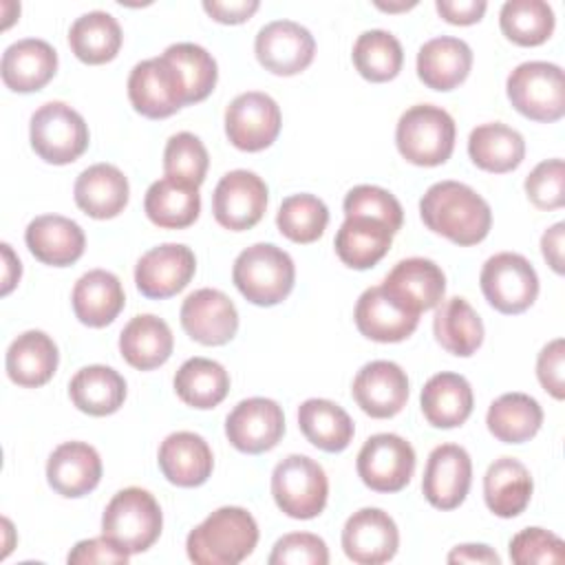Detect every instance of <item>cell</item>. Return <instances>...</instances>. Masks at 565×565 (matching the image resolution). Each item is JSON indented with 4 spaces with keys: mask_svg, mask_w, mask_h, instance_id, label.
Segmentation results:
<instances>
[{
    "mask_svg": "<svg viewBox=\"0 0 565 565\" xmlns=\"http://www.w3.org/2000/svg\"><path fill=\"white\" fill-rule=\"evenodd\" d=\"M433 333L448 353L470 358L483 342V322L466 298L455 296L437 305Z\"/></svg>",
    "mask_w": 565,
    "mask_h": 565,
    "instance_id": "cell-39",
    "label": "cell"
},
{
    "mask_svg": "<svg viewBox=\"0 0 565 565\" xmlns=\"http://www.w3.org/2000/svg\"><path fill=\"white\" fill-rule=\"evenodd\" d=\"M298 426L309 444L324 452H342L353 439V419L349 413L322 397L305 399L298 406Z\"/></svg>",
    "mask_w": 565,
    "mask_h": 565,
    "instance_id": "cell-38",
    "label": "cell"
},
{
    "mask_svg": "<svg viewBox=\"0 0 565 565\" xmlns=\"http://www.w3.org/2000/svg\"><path fill=\"white\" fill-rule=\"evenodd\" d=\"M329 223V210L322 199L300 192L287 196L276 214L280 234L294 243L307 245L318 241Z\"/></svg>",
    "mask_w": 565,
    "mask_h": 565,
    "instance_id": "cell-45",
    "label": "cell"
},
{
    "mask_svg": "<svg viewBox=\"0 0 565 565\" xmlns=\"http://www.w3.org/2000/svg\"><path fill=\"white\" fill-rule=\"evenodd\" d=\"M99 452L86 441H64L49 455L46 481L66 499H77L93 492L99 486Z\"/></svg>",
    "mask_w": 565,
    "mask_h": 565,
    "instance_id": "cell-23",
    "label": "cell"
},
{
    "mask_svg": "<svg viewBox=\"0 0 565 565\" xmlns=\"http://www.w3.org/2000/svg\"><path fill=\"white\" fill-rule=\"evenodd\" d=\"M358 331L373 342H402L419 324V313L404 309L382 285L369 287L355 302Z\"/></svg>",
    "mask_w": 565,
    "mask_h": 565,
    "instance_id": "cell-22",
    "label": "cell"
},
{
    "mask_svg": "<svg viewBox=\"0 0 565 565\" xmlns=\"http://www.w3.org/2000/svg\"><path fill=\"white\" fill-rule=\"evenodd\" d=\"M29 139L42 161L66 166L86 152L90 135L75 108L64 102H46L31 115Z\"/></svg>",
    "mask_w": 565,
    "mask_h": 565,
    "instance_id": "cell-7",
    "label": "cell"
},
{
    "mask_svg": "<svg viewBox=\"0 0 565 565\" xmlns=\"http://www.w3.org/2000/svg\"><path fill=\"white\" fill-rule=\"evenodd\" d=\"M128 99L148 119H166L188 106V86L181 71L166 57H150L132 66Z\"/></svg>",
    "mask_w": 565,
    "mask_h": 565,
    "instance_id": "cell-9",
    "label": "cell"
},
{
    "mask_svg": "<svg viewBox=\"0 0 565 565\" xmlns=\"http://www.w3.org/2000/svg\"><path fill=\"white\" fill-rule=\"evenodd\" d=\"M399 547V532L388 512L362 508L342 527V550L358 565H380L391 561Z\"/></svg>",
    "mask_w": 565,
    "mask_h": 565,
    "instance_id": "cell-19",
    "label": "cell"
},
{
    "mask_svg": "<svg viewBox=\"0 0 565 565\" xmlns=\"http://www.w3.org/2000/svg\"><path fill=\"white\" fill-rule=\"evenodd\" d=\"M254 53L269 73L289 77L313 62L316 40L309 29L294 20H274L256 33Z\"/></svg>",
    "mask_w": 565,
    "mask_h": 565,
    "instance_id": "cell-14",
    "label": "cell"
},
{
    "mask_svg": "<svg viewBox=\"0 0 565 565\" xmlns=\"http://www.w3.org/2000/svg\"><path fill=\"white\" fill-rule=\"evenodd\" d=\"M419 404L430 426L457 428L470 417L475 406V395H472L470 382L463 375L441 371L424 384Z\"/></svg>",
    "mask_w": 565,
    "mask_h": 565,
    "instance_id": "cell-31",
    "label": "cell"
},
{
    "mask_svg": "<svg viewBox=\"0 0 565 565\" xmlns=\"http://www.w3.org/2000/svg\"><path fill=\"white\" fill-rule=\"evenodd\" d=\"M472 483V461L466 448L457 444H439L430 450L422 492L437 510H455L468 497Z\"/></svg>",
    "mask_w": 565,
    "mask_h": 565,
    "instance_id": "cell-18",
    "label": "cell"
},
{
    "mask_svg": "<svg viewBox=\"0 0 565 565\" xmlns=\"http://www.w3.org/2000/svg\"><path fill=\"white\" fill-rule=\"evenodd\" d=\"M174 349V338L166 320L141 313L135 316L119 333L121 358L139 371H152L168 362Z\"/></svg>",
    "mask_w": 565,
    "mask_h": 565,
    "instance_id": "cell-34",
    "label": "cell"
},
{
    "mask_svg": "<svg viewBox=\"0 0 565 565\" xmlns=\"http://www.w3.org/2000/svg\"><path fill=\"white\" fill-rule=\"evenodd\" d=\"M258 0H203L205 13L221 24H241L258 11Z\"/></svg>",
    "mask_w": 565,
    "mask_h": 565,
    "instance_id": "cell-54",
    "label": "cell"
},
{
    "mask_svg": "<svg viewBox=\"0 0 565 565\" xmlns=\"http://www.w3.org/2000/svg\"><path fill=\"white\" fill-rule=\"evenodd\" d=\"M532 475L514 457L494 459L483 475V499L492 514L501 519L519 516L532 499Z\"/></svg>",
    "mask_w": 565,
    "mask_h": 565,
    "instance_id": "cell-32",
    "label": "cell"
},
{
    "mask_svg": "<svg viewBox=\"0 0 565 565\" xmlns=\"http://www.w3.org/2000/svg\"><path fill=\"white\" fill-rule=\"evenodd\" d=\"M355 468L366 488L375 492H399L415 472V450L395 433H377L362 444Z\"/></svg>",
    "mask_w": 565,
    "mask_h": 565,
    "instance_id": "cell-11",
    "label": "cell"
},
{
    "mask_svg": "<svg viewBox=\"0 0 565 565\" xmlns=\"http://www.w3.org/2000/svg\"><path fill=\"white\" fill-rule=\"evenodd\" d=\"M481 291L499 313L514 316L530 309L539 296V276L532 263L514 252L490 256L479 274Z\"/></svg>",
    "mask_w": 565,
    "mask_h": 565,
    "instance_id": "cell-10",
    "label": "cell"
},
{
    "mask_svg": "<svg viewBox=\"0 0 565 565\" xmlns=\"http://www.w3.org/2000/svg\"><path fill=\"white\" fill-rule=\"evenodd\" d=\"M382 287L408 311L422 313L435 309L446 294V276L441 267L422 256L399 260L382 280Z\"/></svg>",
    "mask_w": 565,
    "mask_h": 565,
    "instance_id": "cell-21",
    "label": "cell"
},
{
    "mask_svg": "<svg viewBox=\"0 0 565 565\" xmlns=\"http://www.w3.org/2000/svg\"><path fill=\"white\" fill-rule=\"evenodd\" d=\"M419 216L430 232L461 247L481 243L492 227L488 201L459 181L433 183L419 201Z\"/></svg>",
    "mask_w": 565,
    "mask_h": 565,
    "instance_id": "cell-1",
    "label": "cell"
},
{
    "mask_svg": "<svg viewBox=\"0 0 565 565\" xmlns=\"http://www.w3.org/2000/svg\"><path fill=\"white\" fill-rule=\"evenodd\" d=\"M174 393L192 408H214L230 393V373L216 360L190 358L174 373Z\"/></svg>",
    "mask_w": 565,
    "mask_h": 565,
    "instance_id": "cell-41",
    "label": "cell"
},
{
    "mask_svg": "<svg viewBox=\"0 0 565 565\" xmlns=\"http://www.w3.org/2000/svg\"><path fill=\"white\" fill-rule=\"evenodd\" d=\"M157 463L170 483L179 488H196L210 479L214 457L201 435L177 430L161 441Z\"/></svg>",
    "mask_w": 565,
    "mask_h": 565,
    "instance_id": "cell-24",
    "label": "cell"
},
{
    "mask_svg": "<svg viewBox=\"0 0 565 565\" xmlns=\"http://www.w3.org/2000/svg\"><path fill=\"white\" fill-rule=\"evenodd\" d=\"M351 395L355 404L375 419L397 415L408 399V375L391 360H373L353 377Z\"/></svg>",
    "mask_w": 565,
    "mask_h": 565,
    "instance_id": "cell-20",
    "label": "cell"
},
{
    "mask_svg": "<svg viewBox=\"0 0 565 565\" xmlns=\"http://www.w3.org/2000/svg\"><path fill=\"white\" fill-rule=\"evenodd\" d=\"M210 166L207 150L203 141L192 132H177L168 139L163 150V172L166 177L201 185L205 181Z\"/></svg>",
    "mask_w": 565,
    "mask_h": 565,
    "instance_id": "cell-47",
    "label": "cell"
},
{
    "mask_svg": "<svg viewBox=\"0 0 565 565\" xmlns=\"http://www.w3.org/2000/svg\"><path fill=\"white\" fill-rule=\"evenodd\" d=\"M29 252L44 265L68 267L77 263L86 247L84 230L60 214L35 216L24 230Z\"/></svg>",
    "mask_w": 565,
    "mask_h": 565,
    "instance_id": "cell-26",
    "label": "cell"
},
{
    "mask_svg": "<svg viewBox=\"0 0 565 565\" xmlns=\"http://www.w3.org/2000/svg\"><path fill=\"white\" fill-rule=\"evenodd\" d=\"M2 263H4V274H2V296L11 294V289L18 285L20 274H22V265L18 260V256L13 254L11 245L2 243Z\"/></svg>",
    "mask_w": 565,
    "mask_h": 565,
    "instance_id": "cell-58",
    "label": "cell"
},
{
    "mask_svg": "<svg viewBox=\"0 0 565 565\" xmlns=\"http://www.w3.org/2000/svg\"><path fill=\"white\" fill-rule=\"evenodd\" d=\"M128 552H124L119 545H115L110 539L95 536L79 541L66 556L73 565H93V563H128Z\"/></svg>",
    "mask_w": 565,
    "mask_h": 565,
    "instance_id": "cell-53",
    "label": "cell"
},
{
    "mask_svg": "<svg viewBox=\"0 0 565 565\" xmlns=\"http://www.w3.org/2000/svg\"><path fill=\"white\" fill-rule=\"evenodd\" d=\"M196 271L194 252L181 243H163L148 249L135 267V285L152 300L172 298L188 287Z\"/></svg>",
    "mask_w": 565,
    "mask_h": 565,
    "instance_id": "cell-16",
    "label": "cell"
},
{
    "mask_svg": "<svg viewBox=\"0 0 565 565\" xmlns=\"http://www.w3.org/2000/svg\"><path fill=\"white\" fill-rule=\"evenodd\" d=\"M256 543V519L245 508L223 505L190 530L185 552L196 565H236L254 552Z\"/></svg>",
    "mask_w": 565,
    "mask_h": 565,
    "instance_id": "cell-2",
    "label": "cell"
},
{
    "mask_svg": "<svg viewBox=\"0 0 565 565\" xmlns=\"http://www.w3.org/2000/svg\"><path fill=\"white\" fill-rule=\"evenodd\" d=\"M282 126V115L274 97L260 90L236 95L225 108V135L243 152L269 148Z\"/></svg>",
    "mask_w": 565,
    "mask_h": 565,
    "instance_id": "cell-12",
    "label": "cell"
},
{
    "mask_svg": "<svg viewBox=\"0 0 565 565\" xmlns=\"http://www.w3.org/2000/svg\"><path fill=\"white\" fill-rule=\"evenodd\" d=\"M57 71L55 49L40 38H24L9 44L2 53L0 75L13 93H35L44 88Z\"/></svg>",
    "mask_w": 565,
    "mask_h": 565,
    "instance_id": "cell-25",
    "label": "cell"
},
{
    "mask_svg": "<svg viewBox=\"0 0 565 565\" xmlns=\"http://www.w3.org/2000/svg\"><path fill=\"white\" fill-rule=\"evenodd\" d=\"M163 55L181 71L188 86V104L203 102L216 86L218 68L216 60L199 44L177 42L170 44Z\"/></svg>",
    "mask_w": 565,
    "mask_h": 565,
    "instance_id": "cell-46",
    "label": "cell"
},
{
    "mask_svg": "<svg viewBox=\"0 0 565 565\" xmlns=\"http://www.w3.org/2000/svg\"><path fill=\"white\" fill-rule=\"evenodd\" d=\"M393 232L371 216H347L335 234V254L351 269L377 265L391 249Z\"/></svg>",
    "mask_w": 565,
    "mask_h": 565,
    "instance_id": "cell-33",
    "label": "cell"
},
{
    "mask_svg": "<svg viewBox=\"0 0 565 565\" xmlns=\"http://www.w3.org/2000/svg\"><path fill=\"white\" fill-rule=\"evenodd\" d=\"M536 377L554 399L565 397V340L563 338H554L541 349L536 358Z\"/></svg>",
    "mask_w": 565,
    "mask_h": 565,
    "instance_id": "cell-52",
    "label": "cell"
},
{
    "mask_svg": "<svg viewBox=\"0 0 565 565\" xmlns=\"http://www.w3.org/2000/svg\"><path fill=\"white\" fill-rule=\"evenodd\" d=\"M57 344L44 331L31 329L20 333L7 349V375L24 388L44 386L57 371Z\"/></svg>",
    "mask_w": 565,
    "mask_h": 565,
    "instance_id": "cell-30",
    "label": "cell"
},
{
    "mask_svg": "<svg viewBox=\"0 0 565 565\" xmlns=\"http://www.w3.org/2000/svg\"><path fill=\"white\" fill-rule=\"evenodd\" d=\"M161 527L163 514L157 499L137 486L119 490L102 514V534L128 554L152 547Z\"/></svg>",
    "mask_w": 565,
    "mask_h": 565,
    "instance_id": "cell-4",
    "label": "cell"
},
{
    "mask_svg": "<svg viewBox=\"0 0 565 565\" xmlns=\"http://www.w3.org/2000/svg\"><path fill=\"white\" fill-rule=\"evenodd\" d=\"M121 26L115 15L106 11H88L79 15L68 29V46L84 64H106L117 57L121 49Z\"/></svg>",
    "mask_w": 565,
    "mask_h": 565,
    "instance_id": "cell-40",
    "label": "cell"
},
{
    "mask_svg": "<svg viewBox=\"0 0 565 565\" xmlns=\"http://www.w3.org/2000/svg\"><path fill=\"white\" fill-rule=\"evenodd\" d=\"M486 424L494 439L503 444H523L539 433L543 408L525 393H503L490 404Z\"/></svg>",
    "mask_w": 565,
    "mask_h": 565,
    "instance_id": "cell-42",
    "label": "cell"
},
{
    "mask_svg": "<svg viewBox=\"0 0 565 565\" xmlns=\"http://www.w3.org/2000/svg\"><path fill=\"white\" fill-rule=\"evenodd\" d=\"M351 60L355 71L375 84L391 82L399 75L404 64V51L399 40L384 31V29H371L358 35Z\"/></svg>",
    "mask_w": 565,
    "mask_h": 565,
    "instance_id": "cell-43",
    "label": "cell"
},
{
    "mask_svg": "<svg viewBox=\"0 0 565 565\" xmlns=\"http://www.w3.org/2000/svg\"><path fill=\"white\" fill-rule=\"evenodd\" d=\"M435 9L446 22L468 26L483 18L488 4L483 0H437Z\"/></svg>",
    "mask_w": 565,
    "mask_h": 565,
    "instance_id": "cell-55",
    "label": "cell"
},
{
    "mask_svg": "<svg viewBox=\"0 0 565 565\" xmlns=\"http://www.w3.org/2000/svg\"><path fill=\"white\" fill-rule=\"evenodd\" d=\"M267 210V183L252 170H232L221 177L212 194L216 223L232 232L252 230Z\"/></svg>",
    "mask_w": 565,
    "mask_h": 565,
    "instance_id": "cell-13",
    "label": "cell"
},
{
    "mask_svg": "<svg viewBox=\"0 0 565 565\" xmlns=\"http://www.w3.org/2000/svg\"><path fill=\"white\" fill-rule=\"evenodd\" d=\"M417 2H397V4H386V2H375V7L377 9H382V11H388V13H395V11H408V9H413Z\"/></svg>",
    "mask_w": 565,
    "mask_h": 565,
    "instance_id": "cell-59",
    "label": "cell"
},
{
    "mask_svg": "<svg viewBox=\"0 0 565 565\" xmlns=\"http://www.w3.org/2000/svg\"><path fill=\"white\" fill-rule=\"evenodd\" d=\"M510 104L527 119L552 124L565 115V75L552 62H523L505 82Z\"/></svg>",
    "mask_w": 565,
    "mask_h": 565,
    "instance_id": "cell-6",
    "label": "cell"
},
{
    "mask_svg": "<svg viewBox=\"0 0 565 565\" xmlns=\"http://www.w3.org/2000/svg\"><path fill=\"white\" fill-rule=\"evenodd\" d=\"M472 68V49L452 35L424 42L417 51V77L433 90H452Z\"/></svg>",
    "mask_w": 565,
    "mask_h": 565,
    "instance_id": "cell-28",
    "label": "cell"
},
{
    "mask_svg": "<svg viewBox=\"0 0 565 565\" xmlns=\"http://www.w3.org/2000/svg\"><path fill=\"white\" fill-rule=\"evenodd\" d=\"M77 207L90 218H115L124 212L130 185L124 172L113 163H95L79 172L73 185Z\"/></svg>",
    "mask_w": 565,
    "mask_h": 565,
    "instance_id": "cell-27",
    "label": "cell"
},
{
    "mask_svg": "<svg viewBox=\"0 0 565 565\" xmlns=\"http://www.w3.org/2000/svg\"><path fill=\"white\" fill-rule=\"evenodd\" d=\"M470 161L494 174L512 172L525 157L523 135L501 121H490L472 128L468 137Z\"/></svg>",
    "mask_w": 565,
    "mask_h": 565,
    "instance_id": "cell-37",
    "label": "cell"
},
{
    "mask_svg": "<svg viewBox=\"0 0 565 565\" xmlns=\"http://www.w3.org/2000/svg\"><path fill=\"white\" fill-rule=\"evenodd\" d=\"M225 435L245 455L267 452L285 435L282 408L269 397L243 399L225 417Z\"/></svg>",
    "mask_w": 565,
    "mask_h": 565,
    "instance_id": "cell-15",
    "label": "cell"
},
{
    "mask_svg": "<svg viewBox=\"0 0 565 565\" xmlns=\"http://www.w3.org/2000/svg\"><path fill=\"white\" fill-rule=\"evenodd\" d=\"M269 565H327L329 550L327 543L311 532H291L276 541Z\"/></svg>",
    "mask_w": 565,
    "mask_h": 565,
    "instance_id": "cell-51",
    "label": "cell"
},
{
    "mask_svg": "<svg viewBox=\"0 0 565 565\" xmlns=\"http://www.w3.org/2000/svg\"><path fill=\"white\" fill-rule=\"evenodd\" d=\"M510 558L516 565L563 563L565 545L556 534H552L543 527H525L512 536Z\"/></svg>",
    "mask_w": 565,
    "mask_h": 565,
    "instance_id": "cell-50",
    "label": "cell"
},
{
    "mask_svg": "<svg viewBox=\"0 0 565 565\" xmlns=\"http://www.w3.org/2000/svg\"><path fill=\"white\" fill-rule=\"evenodd\" d=\"M68 397L77 411L93 417H106L121 408L126 399V380L110 366L90 364L71 377Z\"/></svg>",
    "mask_w": 565,
    "mask_h": 565,
    "instance_id": "cell-36",
    "label": "cell"
},
{
    "mask_svg": "<svg viewBox=\"0 0 565 565\" xmlns=\"http://www.w3.org/2000/svg\"><path fill=\"white\" fill-rule=\"evenodd\" d=\"M143 210L150 223L163 230H183L190 227L201 212L199 185H192L181 179L163 177L154 181L146 196Z\"/></svg>",
    "mask_w": 565,
    "mask_h": 565,
    "instance_id": "cell-35",
    "label": "cell"
},
{
    "mask_svg": "<svg viewBox=\"0 0 565 565\" xmlns=\"http://www.w3.org/2000/svg\"><path fill=\"white\" fill-rule=\"evenodd\" d=\"M271 494L280 512L291 519L318 516L329 499L324 468L307 455H289L271 472Z\"/></svg>",
    "mask_w": 565,
    "mask_h": 565,
    "instance_id": "cell-8",
    "label": "cell"
},
{
    "mask_svg": "<svg viewBox=\"0 0 565 565\" xmlns=\"http://www.w3.org/2000/svg\"><path fill=\"white\" fill-rule=\"evenodd\" d=\"M525 194L530 203L539 210H558L565 203V166L563 159L541 161L525 177Z\"/></svg>",
    "mask_w": 565,
    "mask_h": 565,
    "instance_id": "cell-49",
    "label": "cell"
},
{
    "mask_svg": "<svg viewBox=\"0 0 565 565\" xmlns=\"http://www.w3.org/2000/svg\"><path fill=\"white\" fill-rule=\"evenodd\" d=\"M181 327L199 344H227L238 331L236 305L221 289L203 287L192 291L181 305Z\"/></svg>",
    "mask_w": 565,
    "mask_h": 565,
    "instance_id": "cell-17",
    "label": "cell"
},
{
    "mask_svg": "<svg viewBox=\"0 0 565 565\" xmlns=\"http://www.w3.org/2000/svg\"><path fill=\"white\" fill-rule=\"evenodd\" d=\"M563 234H565V223H554L541 236V254L556 274L565 271V267H563Z\"/></svg>",
    "mask_w": 565,
    "mask_h": 565,
    "instance_id": "cell-56",
    "label": "cell"
},
{
    "mask_svg": "<svg viewBox=\"0 0 565 565\" xmlns=\"http://www.w3.org/2000/svg\"><path fill=\"white\" fill-rule=\"evenodd\" d=\"M71 305L75 318L93 329L110 324L126 305V294L119 278L106 269H90L77 278Z\"/></svg>",
    "mask_w": 565,
    "mask_h": 565,
    "instance_id": "cell-29",
    "label": "cell"
},
{
    "mask_svg": "<svg viewBox=\"0 0 565 565\" xmlns=\"http://www.w3.org/2000/svg\"><path fill=\"white\" fill-rule=\"evenodd\" d=\"M455 119L439 106L417 104L402 113L395 128L399 154L413 166H441L455 150Z\"/></svg>",
    "mask_w": 565,
    "mask_h": 565,
    "instance_id": "cell-5",
    "label": "cell"
},
{
    "mask_svg": "<svg viewBox=\"0 0 565 565\" xmlns=\"http://www.w3.org/2000/svg\"><path fill=\"white\" fill-rule=\"evenodd\" d=\"M556 18L545 0H508L499 11L501 33L519 46H539L550 40Z\"/></svg>",
    "mask_w": 565,
    "mask_h": 565,
    "instance_id": "cell-44",
    "label": "cell"
},
{
    "mask_svg": "<svg viewBox=\"0 0 565 565\" xmlns=\"http://www.w3.org/2000/svg\"><path fill=\"white\" fill-rule=\"evenodd\" d=\"M448 563H488V565H499L501 558L499 554L483 545V543H463L457 545L450 554H448Z\"/></svg>",
    "mask_w": 565,
    "mask_h": 565,
    "instance_id": "cell-57",
    "label": "cell"
},
{
    "mask_svg": "<svg viewBox=\"0 0 565 565\" xmlns=\"http://www.w3.org/2000/svg\"><path fill=\"white\" fill-rule=\"evenodd\" d=\"M232 280L252 305L274 307L291 294L296 267L291 256L278 245L256 243L236 256Z\"/></svg>",
    "mask_w": 565,
    "mask_h": 565,
    "instance_id": "cell-3",
    "label": "cell"
},
{
    "mask_svg": "<svg viewBox=\"0 0 565 565\" xmlns=\"http://www.w3.org/2000/svg\"><path fill=\"white\" fill-rule=\"evenodd\" d=\"M344 216H371L382 221L384 225L391 227V232H399L402 223H404V210L399 205V201L395 199V194H391L388 190L380 188V185H355L347 192L344 196Z\"/></svg>",
    "mask_w": 565,
    "mask_h": 565,
    "instance_id": "cell-48",
    "label": "cell"
}]
</instances>
